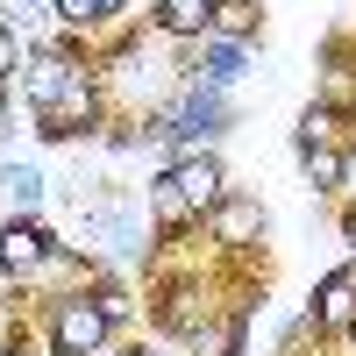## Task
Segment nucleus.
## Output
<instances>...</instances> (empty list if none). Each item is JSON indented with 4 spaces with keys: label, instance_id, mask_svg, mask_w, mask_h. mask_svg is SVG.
<instances>
[{
    "label": "nucleus",
    "instance_id": "1",
    "mask_svg": "<svg viewBox=\"0 0 356 356\" xmlns=\"http://www.w3.org/2000/svg\"><path fill=\"white\" fill-rule=\"evenodd\" d=\"M114 314H122V300H65V307H57V328H50L57 356H86V349H100V335H107Z\"/></svg>",
    "mask_w": 356,
    "mask_h": 356
},
{
    "label": "nucleus",
    "instance_id": "2",
    "mask_svg": "<svg viewBox=\"0 0 356 356\" xmlns=\"http://www.w3.org/2000/svg\"><path fill=\"white\" fill-rule=\"evenodd\" d=\"M22 79H29V100H36V107H57V100L79 86V79H72V65H65V57H50V50L29 57V72H22Z\"/></svg>",
    "mask_w": 356,
    "mask_h": 356
},
{
    "label": "nucleus",
    "instance_id": "3",
    "mask_svg": "<svg viewBox=\"0 0 356 356\" xmlns=\"http://www.w3.org/2000/svg\"><path fill=\"white\" fill-rule=\"evenodd\" d=\"M171 178H178V193H186L193 207H214V200H221V164L207 157V150H186Z\"/></svg>",
    "mask_w": 356,
    "mask_h": 356
},
{
    "label": "nucleus",
    "instance_id": "4",
    "mask_svg": "<svg viewBox=\"0 0 356 356\" xmlns=\"http://www.w3.org/2000/svg\"><path fill=\"white\" fill-rule=\"evenodd\" d=\"M0 264H8L15 278H29L43 264V228H29V221H8V235H0Z\"/></svg>",
    "mask_w": 356,
    "mask_h": 356
},
{
    "label": "nucleus",
    "instance_id": "5",
    "mask_svg": "<svg viewBox=\"0 0 356 356\" xmlns=\"http://www.w3.org/2000/svg\"><path fill=\"white\" fill-rule=\"evenodd\" d=\"M214 228H221V243H250V235L264 228V214H257V200H221Z\"/></svg>",
    "mask_w": 356,
    "mask_h": 356
},
{
    "label": "nucleus",
    "instance_id": "6",
    "mask_svg": "<svg viewBox=\"0 0 356 356\" xmlns=\"http://www.w3.org/2000/svg\"><path fill=\"white\" fill-rule=\"evenodd\" d=\"M349 314H356V271H342V278L321 285V321H328V328H342Z\"/></svg>",
    "mask_w": 356,
    "mask_h": 356
},
{
    "label": "nucleus",
    "instance_id": "7",
    "mask_svg": "<svg viewBox=\"0 0 356 356\" xmlns=\"http://www.w3.org/2000/svg\"><path fill=\"white\" fill-rule=\"evenodd\" d=\"M164 29H178V36H193V29H207L214 22V0H164Z\"/></svg>",
    "mask_w": 356,
    "mask_h": 356
},
{
    "label": "nucleus",
    "instance_id": "8",
    "mask_svg": "<svg viewBox=\"0 0 356 356\" xmlns=\"http://www.w3.org/2000/svg\"><path fill=\"white\" fill-rule=\"evenodd\" d=\"M250 22H257L250 0H214V22H207V29H214L221 43H235V36H250Z\"/></svg>",
    "mask_w": 356,
    "mask_h": 356
},
{
    "label": "nucleus",
    "instance_id": "9",
    "mask_svg": "<svg viewBox=\"0 0 356 356\" xmlns=\"http://www.w3.org/2000/svg\"><path fill=\"white\" fill-rule=\"evenodd\" d=\"M8 200L22 207V214H36V207H43V178L22 171V164H8Z\"/></svg>",
    "mask_w": 356,
    "mask_h": 356
},
{
    "label": "nucleus",
    "instance_id": "10",
    "mask_svg": "<svg viewBox=\"0 0 356 356\" xmlns=\"http://www.w3.org/2000/svg\"><path fill=\"white\" fill-rule=\"evenodd\" d=\"M235 72H243V50H235V43H214V50H207V86H228Z\"/></svg>",
    "mask_w": 356,
    "mask_h": 356
},
{
    "label": "nucleus",
    "instance_id": "11",
    "mask_svg": "<svg viewBox=\"0 0 356 356\" xmlns=\"http://www.w3.org/2000/svg\"><path fill=\"white\" fill-rule=\"evenodd\" d=\"M307 171L321 178V186H342V157L328 150V143H307Z\"/></svg>",
    "mask_w": 356,
    "mask_h": 356
},
{
    "label": "nucleus",
    "instance_id": "12",
    "mask_svg": "<svg viewBox=\"0 0 356 356\" xmlns=\"http://www.w3.org/2000/svg\"><path fill=\"white\" fill-rule=\"evenodd\" d=\"M150 200H157V214H164V221H178V214L193 207L186 193H178V178H157V193H150Z\"/></svg>",
    "mask_w": 356,
    "mask_h": 356
},
{
    "label": "nucleus",
    "instance_id": "13",
    "mask_svg": "<svg viewBox=\"0 0 356 356\" xmlns=\"http://www.w3.org/2000/svg\"><path fill=\"white\" fill-rule=\"evenodd\" d=\"M100 15V0H57V22H72V29H86Z\"/></svg>",
    "mask_w": 356,
    "mask_h": 356
},
{
    "label": "nucleus",
    "instance_id": "14",
    "mask_svg": "<svg viewBox=\"0 0 356 356\" xmlns=\"http://www.w3.org/2000/svg\"><path fill=\"white\" fill-rule=\"evenodd\" d=\"M200 349H207V356H228V349H235V328H207Z\"/></svg>",
    "mask_w": 356,
    "mask_h": 356
},
{
    "label": "nucleus",
    "instance_id": "15",
    "mask_svg": "<svg viewBox=\"0 0 356 356\" xmlns=\"http://www.w3.org/2000/svg\"><path fill=\"white\" fill-rule=\"evenodd\" d=\"M300 143H328V107H314V114H307V129H300Z\"/></svg>",
    "mask_w": 356,
    "mask_h": 356
},
{
    "label": "nucleus",
    "instance_id": "16",
    "mask_svg": "<svg viewBox=\"0 0 356 356\" xmlns=\"http://www.w3.org/2000/svg\"><path fill=\"white\" fill-rule=\"evenodd\" d=\"M100 8H122V0H100Z\"/></svg>",
    "mask_w": 356,
    "mask_h": 356
}]
</instances>
